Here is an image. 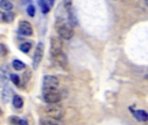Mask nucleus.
I'll return each mask as SVG.
<instances>
[{
  "label": "nucleus",
  "instance_id": "nucleus-1",
  "mask_svg": "<svg viewBox=\"0 0 148 125\" xmlns=\"http://www.w3.org/2000/svg\"><path fill=\"white\" fill-rule=\"evenodd\" d=\"M45 112L48 117L56 121L61 120L64 115V109L62 108V106L58 105L56 103H49L45 107Z\"/></svg>",
  "mask_w": 148,
  "mask_h": 125
},
{
  "label": "nucleus",
  "instance_id": "nucleus-2",
  "mask_svg": "<svg viewBox=\"0 0 148 125\" xmlns=\"http://www.w3.org/2000/svg\"><path fill=\"white\" fill-rule=\"evenodd\" d=\"M57 31H58L59 37L62 39H65V40L71 39L73 37V35H74L73 25L70 22L59 24L57 27Z\"/></svg>",
  "mask_w": 148,
  "mask_h": 125
},
{
  "label": "nucleus",
  "instance_id": "nucleus-3",
  "mask_svg": "<svg viewBox=\"0 0 148 125\" xmlns=\"http://www.w3.org/2000/svg\"><path fill=\"white\" fill-rule=\"evenodd\" d=\"M50 53L52 57H55L62 52L63 40L60 37H51L50 39Z\"/></svg>",
  "mask_w": 148,
  "mask_h": 125
},
{
  "label": "nucleus",
  "instance_id": "nucleus-4",
  "mask_svg": "<svg viewBox=\"0 0 148 125\" xmlns=\"http://www.w3.org/2000/svg\"><path fill=\"white\" fill-rule=\"evenodd\" d=\"M59 85V80L57 77L51 75L45 76L43 79V91L58 90Z\"/></svg>",
  "mask_w": 148,
  "mask_h": 125
},
{
  "label": "nucleus",
  "instance_id": "nucleus-5",
  "mask_svg": "<svg viewBox=\"0 0 148 125\" xmlns=\"http://www.w3.org/2000/svg\"><path fill=\"white\" fill-rule=\"evenodd\" d=\"M44 52H45V45L43 43H38L37 44L34 56H33V60H32V68L33 70H37L40 65V62L43 59L44 56Z\"/></svg>",
  "mask_w": 148,
  "mask_h": 125
},
{
  "label": "nucleus",
  "instance_id": "nucleus-6",
  "mask_svg": "<svg viewBox=\"0 0 148 125\" xmlns=\"http://www.w3.org/2000/svg\"><path fill=\"white\" fill-rule=\"evenodd\" d=\"M44 92V100L47 103H58L62 99V95L57 90H47Z\"/></svg>",
  "mask_w": 148,
  "mask_h": 125
},
{
  "label": "nucleus",
  "instance_id": "nucleus-7",
  "mask_svg": "<svg viewBox=\"0 0 148 125\" xmlns=\"http://www.w3.org/2000/svg\"><path fill=\"white\" fill-rule=\"evenodd\" d=\"M18 33L25 37L32 36L33 29H32V24L28 21H25V20L20 21L18 24Z\"/></svg>",
  "mask_w": 148,
  "mask_h": 125
},
{
  "label": "nucleus",
  "instance_id": "nucleus-8",
  "mask_svg": "<svg viewBox=\"0 0 148 125\" xmlns=\"http://www.w3.org/2000/svg\"><path fill=\"white\" fill-rule=\"evenodd\" d=\"M54 58H55V61L57 62V64L62 69L67 71V69H68V60H67V56H65L64 53L61 52L60 54H58V56H56Z\"/></svg>",
  "mask_w": 148,
  "mask_h": 125
},
{
  "label": "nucleus",
  "instance_id": "nucleus-9",
  "mask_svg": "<svg viewBox=\"0 0 148 125\" xmlns=\"http://www.w3.org/2000/svg\"><path fill=\"white\" fill-rule=\"evenodd\" d=\"M12 98H13V90H12V89H11L8 86L5 87L3 91H2V101L5 103H8L12 100Z\"/></svg>",
  "mask_w": 148,
  "mask_h": 125
},
{
  "label": "nucleus",
  "instance_id": "nucleus-10",
  "mask_svg": "<svg viewBox=\"0 0 148 125\" xmlns=\"http://www.w3.org/2000/svg\"><path fill=\"white\" fill-rule=\"evenodd\" d=\"M135 118L139 122H147L148 121V112L144 109H138L132 111Z\"/></svg>",
  "mask_w": 148,
  "mask_h": 125
},
{
  "label": "nucleus",
  "instance_id": "nucleus-11",
  "mask_svg": "<svg viewBox=\"0 0 148 125\" xmlns=\"http://www.w3.org/2000/svg\"><path fill=\"white\" fill-rule=\"evenodd\" d=\"M12 105L16 109H21L24 106V100L20 96H14L12 98Z\"/></svg>",
  "mask_w": 148,
  "mask_h": 125
},
{
  "label": "nucleus",
  "instance_id": "nucleus-12",
  "mask_svg": "<svg viewBox=\"0 0 148 125\" xmlns=\"http://www.w3.org/2000/svg\"><path fill=\"white\" fill-rule=\"evenodd\" d=\"M12 67L14 68V70L20 71L25 69V65L24 64V62H23L21 60L15 59V60H13V62H12Z\"/></svg>",
  "mask_w": 148,
  "mask_h": 125
},
{
  "label": "nucleus",
  "instance_id": "nucleus-13",
  "mask_svg": "<svg viewBox=\"0 0 148 125\" xmlns=\"http://www.w3.org/2000/svg\"><path fill=\"white\" fill-rule=\"evenodd\" d=\"M38 5L41 8V11L44 14H47L50 10H51V7L49 5V4L45 1V0H38Z\"/></svg>",
  "mask_w": 148,
  "mask_h": 125
},
{
  "label": "nucleus",
  "instance_id": "nucleus-14",
  "mask_svg": "<svg viewBox=\"0 0 148 125\" xmlns=\"http://www.w3.org/2000/svg\"><path fill=\"white\" fill-rule=\"evenodd\" d=\"M0 7L5 11H11L13 8V5L9 0H0Z\"/></svg>",
  "mask_w": 148,
  "mask_h": 125
},
{
  "label": "nucleus",
  "instance_id": "nucleus-15",
  "mask_svg": "<svg viewBox=\"0 0 148 125\" xmlns=\"http://www.w3.org/2000/svg\"><path fill=\"white\" fill-rule=\"evenodd\" d=\"M9 122L12 124H28V122L25 120L19 118L18 116H15V115L9 117Z\"/></svg>",
  "mask_w": 148,
  "mask_h": 125
},
{
  "label": "nucleus",
  "instance_id": "nucleus-16",
  "mask_svg": "<svg viewBox=\"0 0 148 125\" xmlns=\"http://www.w3.org/2000/svg\"><path fill=\"white\" fill-rule=\"evenodd\" d=\"M32 47V44L31 43L25 42V43H23L20 44L19 50H20L22 52H24V53H28V52L31 50Z\"/></svg>",
  "mask_w": 148,
  "mask_h": 125
},
{
  "label": "nucleus",
  "instance_id": "nucleus-17",
  "mask_svg": "<svg viewBox=\"0 0 148 125\" xmlns=\"http://www.w3.org/2000/svg\"><path fill=\"white\" fill-rule=\"evenodd\" d=\"M8 81V73L4 69L0 68V82L1 83H7Z\"/></svg>",
  "mask_w": 148,
  "mask_h": 125
},
{
  "label": "nucleus",
  "instance_id": "nucleus-18",
  "mask_svg": "<svg viewBox=\"0 0 148 125\" xmlns=\"http://www.w3.org/2000/svg\"><path fill=\"white\" fill-rule=\"evenodd\" d=\"M32 76V74L31 70H26L25 72L23 74V84H26L31 80Z\"/></svg>",
  "mask_w": 148,
  "mask_h": 125
},
{
  "label": "nucleus",
  "instance_id": "nucleus-19",
  "mask_svg": "<svg viewBox=\"0 0 148 125\" xmlns=\"http://www.w3.org/2000/svg\"><path fill=\"white\" fill-rule=\"evenodd\" d=\"M10 79H11V81H12L16 86H19V85H20V78H19V77H18V75H16V74H12V75L10 76Z\"/></svg>",
  "mask_w": 148,
  "mask_h": 125
},
{
  "label": "nucleus",
  "instance_id": "nucleus-20",
  "mask_svg": "<svg viewBox=\"0 0 148 125\" xmlns=\"http://www.w3.org/2000/svg\"><path fill=\"white\" fill-rule=\"evenodd\" d=\"M26 12H27V14L31 17V18H33L35 16V13H36V8L34 5H28L27 9H26Z\"/></svg>",
  "mask_w": 148,
  "mask_h": 125
},
{
  "label": "nucleus",
  "instance_id": "nucleus-21",
  "mask_svg": "<svg viewBox=\"0 0 148 125\" xmlns=\"http://www.w3.org/2000/svg\"><path fill=\"white\" fill-rule=\"evenodd\" d=\"M8 54V49L4 43H0V56H5Z\"/></svg>",
  "mask_w": 148,
  "mask_h": 125
},
{
  "label": "nucleus",
  "instance_id": "nucleus-22",
  "mask_svg": "<svg viewBox=\"0 0 148 125\" xmlns=\"http://www.w3.org/2000/svg\"><path fill=\"white\" fill-rule=\"evenodd\" d=\"M71 5H72V0H64V6L67 12L71 11Z\"/></svg>",
  "mask_w": 148,
  "mask_h": 125
},
{
  "label": "nucleus",
  "instance_id": "nucleus-23",
  "mask_svg": "<svg viewBox=\"0 0 148 125\" xmlns=\"http://www.w3.org/2000/svg\"><path fill=\"white\" fill-rule=\"evenodd\" d=\"M5 17H6V23H8V24L12 23L15 19V15H14V13H12V12L5 13Z\"/></svg>",
  "mask_w": 148,
  "mask_h": 125
},
{
  "label": "nucleus",
  "instance_id": "nucleus-24",
  "mask_svg": "<svg viewBox=\"0 0 148 125\" xmlns=\"http://www.w3.org/2000/svg\"><path fill=\"white\" fill-rule=\"evenodd\" d=\"M39 122H40L41 124H56V123H57L56 120L54 121V119H51V120H48V119H42V120H40Z\"/></svg>",
  "mask_w": 148,
  "mask_h": 125
},
{
  "label": "nucleus",
  "instance_id": "nucleus-25",
  "mask_svg": "<svg viewBox=\"0 0 148 125\" xmlns=\"http://www.w3.org/2000/svg\"><path fill=\"white\" fill-rule=\"evenodd\" d=\"M0 23H6V17L5 13L0 11Z\"/></svg>",
  "mask_w": 148,
  "mask_h": 125
},
{
  "label": "nucleus",
  "instance_id": "nucleus-26",
  "mask_svg": "<svg viewBox=\"0 0 148 125\" xmlns=\"http://www.w3.org/2000/svg\"><path fill=\"white\" fill-rule=\"evenodd\" d=\"M31 2H32V0H22V4L23 5H27V4H29Z\"/></svg>",
  "mask_w": 148,
  "mask_h": 125
},
{
  "label": "nucleus",
  "instance_id": "nucleus-27",
  "mask_svg": "<svg viewBox=\"0 0 148 125\" xmlns=\"http://www.w3.org/2000/svg\"><path fill=\"white\" fill-rule=\"evenodd\" d=\"M54 1H55V0H48V3H49L50 7H51L54 5Z\"/></svg>",
  "mask_w": 148,
  "mask_h": 125
},
{
  "label": "nucleus",
  "instance_id": "nucleus-28",
  "mask_svg": "<svg viewBox=\"0 0 148 125\" xmlns=\"http://www.w3.org/2000/svg\"><path fill=\"white\" fill-rule=\"evenodd\" d=\"M145 5L148 6V0H145Z\"/></svg>",
  "mask_w": 148,
  "mask_h": 125
},
{
  "label": "nucleus",
  "instance_id": "nucleus-29",
  "mask_svg": "<svg viewBox=\"0 0 148 125\" xmlns=\"http://www.w3.org/2000/svg\"><path fill=\"white\" fill-rule=\"evenodd\" d=\"M2 114H3V111H2L1 109H0V115H2Z\"/></svg>",
  "mask_w": 148,
  "mask_h": 125
}]
</instances>
